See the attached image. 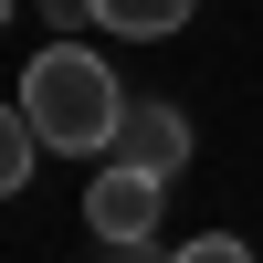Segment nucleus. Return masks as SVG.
Here are the masks:
<instances>
[{
	"label": "nucleus",
	"mask_w": 263,
	"mask_h": 263,
	"mask_svg": "<svg viewBox=\"0 0 263 263\" xmlns=\"http://www.w3.org/2000/svg\"><path fill=\"white\" fill-rule=\"evenodd\" d=\"M21 116H32V137L53 147V158H105L116 126H126V95H116V74H105V53L53 42V53H32V74H21Z\"/></svg>",
	"instance_id": "nucleus-1"
},
{
	"label": "nucleus",
	"mask_w": 263,
	"mask_h": 263,
	"mask_svg": "<svg viewBox=\"0 0 263 263\" xmlns=\"http://www.w3.org/2000/svg\"><path fill=\"white\" fill-rule=\"evenodd\" d=\"M158 200H168V179H147V168H116V158H105V179L84 190V221H95L116 253H147V232H158Z\"/></svg>",
	"instance_id": "nucleus-2"
},
{
	"label": "nucleus",
	"mask_w": 263,
	"mask_h": 263,
	"mask_svg": "<svg viewBox=\"0 0 263 263\" xmlns=\"http://www.w3.org/2000/svg\"><path fill=\"white\" fill-rule=\"evenodd\" d=\"M105 158H116V168H147V179H179V168H190V116H179V105H158V95L126 105V126H116Z\"/></svg>",
	"instance_id": "nucleus-3"
},
{
	"label": "nucleus",
	"mask_w": 263,
	"mask_h": 263,
	"mask_svg": "<svg viewBox=\"0 0 263 263\" xmlns=\"http://www.w3.org/2000/svg\"><path fill=\"white\" fill-rule=\"evenodd\" d=\"M190 11H200V0H95V21L116 42H158V32H179Z\"/></svg>",
	"instance_id": "nucleus-4"
},
{
	"label": "nucleus",
	"mask_w": 263,
	"mask_h": 263,
	"mask_svg": "<svg viewBox=\"0 0 263 263\" xmlns=\"http://www.w3.org/2000/svg\"><path fill=\"white\" fill-rule=\"evenodd\" d=\"M32 158H42V137H32V116H21V105H0V200H11L21 179H32Z\"/></svg>",
	"instance_id": "nucleus-5"
},
{
	"label": "nucleus",
	"mask_w": 263,
	"mask_h": 263,
	"mask_svg": "<svg viewBox=\"0 0 263 263\" xmlns=\"http://www.w3.org/2000/svg\"><path fill=\"white\" fill-rule=\"evenodd\" d=\"M168 263H253V242H232V232H200V242H179Z\"/></svg>",
	"instance_id": "nucleus-6"
},
{
	"label": "nucleus",
	"mask_w": 263,
	"mask_h": 263,
	"mask_svg": "<svg viewBox=\"0 0 263 263\" xmlns=\"http://www.w3.org/2000/svg\"><path fill=\"white\" fill-rule=\"evenodd\" d=\"M0 21H11V0H0Z\"/></svg>",
	"instance_id": "nucleus-7"
},
{
	"label": "nucleus",
	"mask_w": 263,
	"mask_h": 263,
	"mask_svg": "<svg viewBox=\"0 0 263 263\" xmlns=\"http://www.w3.org/2000/svg\"><path fill=\"white\" fill-rule=\"evenodd\" d=\"M137 263H147V253H137Z\"/></svg>",
	"instance_id": "nucleus-8"
}]
</instances>
